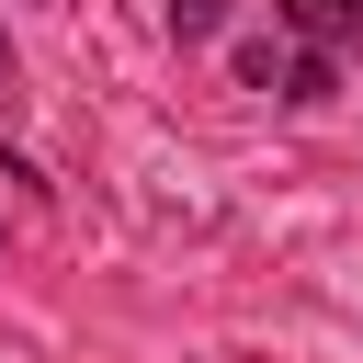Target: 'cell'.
I'll return each instance as SVG.
<instances>
[{"label":"cell","mask_w":363,"mask_h":363,"mask_svg":"<svg viewBox=\"0 0 363 363\" xmlns=\"http://www.w3.org/2000/svg\"><path fill=\"white\" fill-rule=\"evenodd\" d=\"M23 102V57H11V34H0V113Z\"/></svg>","instance_id":"cell-4"},{"label":"cell","mask_w":363,"mask_h":363,"mask_svg":"<svg viewBox=\"0 0 363 363\" xmlns=\"http://www.w3.org/2000/svg\"><path fill=\"white\" fill-rule=\"evenodd\" d=\"M238 79L250 91H284V45H238Z\"/></svg>","instance_id":"cell-3"},{"label":"cell","mask_w":363,"mask_h":363,"mask_svg":"<svg viewBox=\"0 0 363 363\" xmlns=\"http://www.w3.org/2000/svg\"><path fill=\"white\" fill-rule=\"evenodd\" d=\"M272 23L295 34V57H306V68H340V45L363 34V0H272Z\"/></svg>","instance_id":"cell-1"},{"label":"cell","mask_w":363,"mask_h":363,"mask_svg":"<svg viewBox=\"0 0 363 363\" xmlns=\"http://www.w3.org/2000/svg\"><path fill=\"white\" fill-rule=\"evenodd\" d=\"M227 11H238V0H170V34L204 45V34H227Z\"/></svg>","instance_id":"cell-2"}]
</instances>
